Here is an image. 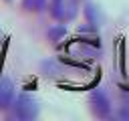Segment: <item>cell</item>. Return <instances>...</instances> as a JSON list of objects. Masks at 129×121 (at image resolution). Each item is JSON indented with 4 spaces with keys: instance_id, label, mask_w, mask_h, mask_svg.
I'll list each match as a JSON object with an SVG mask.
<instances>
[{
    "instance_id": "9",
    "label": "cell",
    "mask_w": 129,
    "mask_h": 121,
    "mask_svg": "<svg viewBox=\"0 0 129 121\" xmlns=\"http://www.w3.org/2000/svg\"><path fill=\"white\" fill-rule=\"evenodd\" d=\"M6 2H10V0H6Z\"/></svg>"
},
{
    "instance_id": "4",
    "label": "cell",
    "mask_w": 129,
    "mask_h": 121,
    "mask_svg": "<svg viewBox=\"0 0 129 121\" xmlns=\"http://www.w3.org/2000/svg\"><path fill=\"white\" fill-rule=\"evenodd\" d=\"M46 8V0H22V10L24 12H42Z\"/></svg>"
},
{
    "instance_id": "8",
    "label": "cell",
    "mask_w": 129,
    "mask_h": 121,
    "mask_svg": "<svg viewBox=\"0 0 129 121\" xmlns=\"http://www.w3.org/2000/svg\"><path fill=\"white\" fill-rule=\"evenodd\" d=\"M117 117H121V119H129V109H121V111L117 113Z\"/></svg>"
},
{
    "instance_id": "7",
    "label": "cell",
    "mask_w": 129,
    "mask_h": 121,
    "mask_svg": "<svg viewBox=\"0 0 129 121\" xmlns=\"http://www.w3.org/2000/svg\"><path fill=\"white\" fill-rule=\"evenodd\" d=\"M85 14H87V18H89V22H91V24H95V26H97V24L101 22V16H99L97 8H95V6H91V4H89V6H85Z\"/></svg>"
},
{
    "instance_id": "5",
    "label": "cell",
    "mask_w": 129,
    "mask_h": 121,
    "mask_svg": "<svg viewBox=\"0 0 129 121\" xmlns=\"http://www.w3.org/2000/svg\"><path fill=\"white\" fill-rule=\"evenodd\" d=\"M64 6L67 0H50V14L56 20H64Z\"/></svg>"
},
{
    "instance_id": "2",
    "label": "cell",
    "mask_w": 129,
    "mask_h": 121,
    "mask_svg": "<svg viewBox=\"0 0 129 121\" xmlns=\"http://www.w3.org/2000/svg\"><path fill=\"white\" fill-rule=\"evenodd\" d=\"M89 107H91L95 117L105 119V117L111 115V101H109V97L103 91H93L89 95Z\"/></svg>"
},
{
    "instance_id": "6",
    "label": "cell",
    "mask_w": 129,
    "mask_h": 121,
    "mask_svg": "<svg viewBox=\"0 0 129 121\" xmlns=\"http://www.w3.org/2000/svg\"><path fill=\"white\" fill-rule=\"evenodd\" d=\"M64 34H67V28L62 24H54L48 28V40H52V42H58Z\"/></svg>"
},
{
    "instance_id": "1",
    "label": "cell",
    "mask_w": 129,
    "mask_h": 121,
    "mask_svg": "<svg viewBox=\"0 0 129 121\" xmlns=\"http://www.w3.org/2000/svg\"><path fill=\"white\" fill-rule=\"evenodd\" d=\"M40 113V105L38 101L28 95V93H22L18 97H14V103H12V115L20 121H30V119H36Z\"/></svg>"
},
{
    "instance_id": "3",
    "label": "cell",
    "mask_w": 129,
    "mask_h": 121,
    "mask_svg": "<svg viewBox=\"0 0 129 121\" xmlns=\"http://www.w3.org/2000/svg\"><path fill=\"white\" fill-rule=\"evenodd\" d=\"M14 103V83L10 79L0 81V109H10Z\"/></svg>"
}]
</instances>
